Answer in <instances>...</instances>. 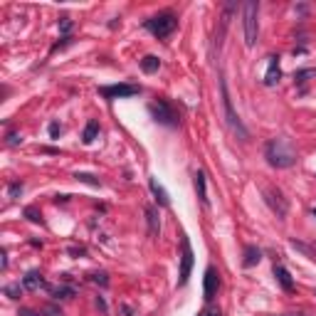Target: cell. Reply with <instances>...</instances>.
<instances>
[{"instance_id":"1","label":"cell","mask_w":316,"mask_h":316,"mask_svg":"<svg viewBox=\"0 0 316 316\" xmlns=\"http://www.w3.org/2000/svg\"><path fill=\"white\" fill-rule=\"evenodd\" d=\"M264 158L274 168H289V166L296 163V151L286 138H272L264 146Z\"/></svg>"},{"instance_id":"2","label":"cell","mask_w":316,"mask_h":316,"mask_svg":"<svg viewBox=\"0 0 316 316\" xmlns=\"http://www.w3.org/2000/svg\"><path fill=\"white\" fill-rule=\"evenodd\" d=\"M257 15H259V3L250 0V3L242 5V25H245V45H247V47H254L257 35H259Z\"/></svg>"},{"instance_id":"3","label":"cell","mask_w":316,"mask_h":316,"mask_svg":"<svg viewBox=\"0 0 316 316\" xmlns=\"http://www.w3.org/2000/svg\"><path fill=\"white\" fill-rule=\"evenodd\" d=\"M176 28H178V18H176L173 13H161V15H156V18L146 20V30H148L151 35H156L158 40H163V37L173 35Z\"/></svg>"},{"instance_id":"4","label":"cell","mask_w":316,"mask_h":316,"mask_svg":"<svg viewBox=\"0 0 316 316\" xmlns=\"http://www.w3.org/2000/svg\"><path fill=\"white\" fill-rule=\"evenodd\" d=\"M220 89H222V106H225V116H227V124H230L232 133H237V136H240V141H247V138H250V131L245 128V124L240 121V116H237V114H235V109H232V99H230V92H227V82H225V79L220 82Z\"/></svg>"},{"instance_id":"5","label":"cell","mask_w":316,"mask_h":316,"mask_svg":"<svg viewBox=\"0 0 316 316\" xmlns=\"http://www.w3.org/2000/svg\"><path fill=\"white\" fill-rule=\"evenodd\" d=\"M148 111H151V116L158 121V124H163V126H178V114H176V109L166 101V99H158V101H153L151 106H148Z\"/></svg>"},{"instance_id":"6","label":"cell","mask_w":316,"mask_h":316,"mask_svg":"<svg viewBox=\"0 0 316 316\" xmlns=\"http://www.w3.org/2000/svg\"><path fill=\"white\" fill-rule=\"evenodd\" d=\"M99 94L106 99H126V96L141 94V87L138 84H111V87H101Z\"/></svg>"},{"instance_id":"7","label":"cell","mask_w":316,"mask_h":316,"mask_svg":"<svg viewBox=\"0 0 316 316\" xmlns=\"http://www.w3.org/2000/svg\"><path fill=\"white\" fill-rule=\"evenodd\" d=\"M264 200H267V205L277 213V218H286V213H289V203H286V198L282 195V190H277V188H267V190H264Z\"/></svg>"},{"instance_id":"8","label":"cell","mask_w":316,"mask_h":316,"mask_svg":"<svg viewBox=\"0 0 316 316\" xmlns=\"http://www.w3.org/2000/svg\"><path fill=\"white\" fill-rule=\"evenodd\" d=\"M181 247H183V254H181V279H178V284L183 286V284H188L190 269H193V250H190V240L186 235L181 240Z\"/></svg>"},{"instance_id":"9","label":"cell","mask_w":316,"mask_h":316,"mask_svg":"<svg viewBox=\"0 0 316 316\" xmlns=\"http://www.w3.org/2000/svg\"><path fill=\"white\" fill-rule=\"evenodd\" d=\"M218 286H220V274H218L215 267H208L205 269V279H203V296H205V301H210L218 294Z\"/></svg>"},{"instance_id":"10","label":"cell","mask_w":316,"mask_h":316,"mask_svg":"<svg viewBox=\"0 0 316 316\" xmlns=\"http://www.w3.org/2000/svg\"><path fill=\"white\" fill-rule=\"evenodd\" d=\"M148 188H151V193H153V198H156V203L161 205V208H168L171 205V198H168V193H166V188L158 183L156 178H151L148 181Z\"/></svg>"},{"instance_id":"11","label":"cell","mask_w":316,"mask_h":316,"mask_svg":"<svg viewBox=\"0 0 316 316\" xmlns=\"http://www.w3.org/2000/svg\"><path fill=\"white\" fill-rule=\"evenodd\" d=\"M279 57H269V64H267V74H264V84L267 87H277L279 84Z\"/></svg>"},{"instance_id":"12","label":"cell","mask_w":316,"mask_h":316,"mask_svg":"<svg viewBox=\"0 0 316 316\" xmlns=\"http://www.w3.org/2000/svg\"><path fill=\"white\" fill-rule=\"evenodd\" d=\"M274 277H277V282H279V286L284 289V291H291L294 289V282H291V274L284 269V267H279V264H274Z\"/></svg>"},{"instance_id":"13","label":"cell","mask_w":316,"mask_h":316,"mask_svg":"<svg viewBox=\"0 0 316 316\" xmlns=\"http://www.w3.org/2000/svg\"><path fill=\"white\" fill-rule=\"evenodd\" d=\"M23 286L30 289V291H37L40 286H45V279H42L40 272H28V274L23 277Z\"/></svg>"},{"instance_id":"14","label":"cell","mask_w":316,"mask_h":316,"mask_svg":"<svg viewBox=\"0 0 316 316\" xmlns=\"http://www.w3.org/2000/svg\"><path fill=\"white\" fill-rule=\"evenodd\" d=\"M146 218H148V235H158V230H161V220H158V210L153 205L146 208Z\"/></svg>"},{"instance_id":"15","label":"cell","mask_w":316,"mask_h":316,"mask_svg":"<svg viewBox=\"0 0 316 316\" xmlns=\"http://www.w3.org/2000/svg\"><path fill=\"white\" fill-rule=\"evenodd\" d=\"M158 67H161V60H158L156 55H146V57L141 60V69H143L146 74H153V72H158Z\"/></svg>"},{"instance_id":"16","label":"cell","mask_w":316,"mask_h":316,"mask_svg":"<svg viewBox=\"0 0 316 316\" xmlns=\"http://www.w3.org/2000/svg\"><path fill=\"white\" fill-rule=\"evenodd\" d=\"M195 190H198L200 203H203V205H208V190H205V173H203V171H198V173H195Z\"/></svg>"},{"instance_id":"17","label":"cell","mask_w":316,"mask_h":316,"mask_svg":"<svg viewBox=\"0 0 316 316\" xmlns=\"http://www.w3.org/2000/svg\"><path fill=\"white\" fill-rule=\"evenodd\" d=\"M259 259H262V252H259L257 247H252V245H250V247H245V259H242V264H245V267H254Z\"/></svg>"},{"instance_id":"18","label":"cell","mask_w":316,"mask_h":316,"mask_svg":"<svg viewBox=\"0 0 316 316\" xmlns=\"http://www.w3.org/2000/svg\"><path fill=\"white\" fill-rule=\"evenodd\" d=\"M52 291V296L60 301V299H72L74 294H77V289L74 286H69V284H60V286H55V289H50Z\"/></svg>"},{"instance_id":"19","label":"cell","mask_w":316,"mask_h":316,"mask_svg":"<svg viewBox=\"0 0 316 316\" xmlns=\"http://www.w3.org/2000/svg\"><path fill=\"white\" fill-rule=\"evenodd\" d=\"M96 136H99V124H96V121L92 119V121H89V124L84 126L82 141H84V143H94V138H96Z\"/></svg>"},{"instance_id":"20","label":"cell","mask_w":316,"mask_h":316,"mask_svg":"<svg viewBox=\"0 0 316 316\" xmlns=\"http://www.w3.org/2000/svg\"><path fill=\"white\" fill-rule=\"evenodd\" d=\"M291 247H294V250H299V252H304L309 259H314V262H316V247H314V245H306V242H296V240H291Z\"/></svg>"},{"instance_id":"21","label":"cell","mask_w":316,"mask_h":316,"mask_svg":"<svg viewBox=\"0 0 316 316\" xmlns=\"http://www.w3.org/2000/svg\"><path fill=\"white\" fill-rule=\"evenodd\" d=\"M309 79H316V69H299V72L294 74V82L301 84V87H304Z\"/></svg>"},{"instance_id":"22","label":"cell","mask_w":316,"mask_h":316,"mask_svg":"<svg viewBox=\"0 0 316 316\" xmlns=\"http://www.w3.org/2000/svg\"><path fill=\"white\" fill-rule=\"evenodd\" d=\"M74 178H77V181H82V183H87V186L99 188V178H94V176H89V173H74Z\"/></svg>"},{"instance_id":"23","label":"cell","mask_w":316,"mask_h":316,"mask_svg":"<svg viewBox=\"0 0 316 316\" xmlns=\"http://www.w3.org/2000/svg\"><path fill=\"white\" fill-rule=\"evenodd\" d=\"M69 30H72V20L64 15V18H60V32L64 35V37H69Z\"/></svg>"},{"instance_id":"24","label":"cell","mask_w":316,"mask_h":316,"mask_svg":"<svg viewBox=\"0 0 316 316\" xmlns=\"http://www.w3.org/2000/svg\"><path fill=\"white\" fill-rule=\"evenodd\" d=\"M25 218L30 222H42V215L37 213V208H25Z\"/></svg>"},{"instance_id":"25","label":"cell","mask_w":316,"mask_h":316,"mask_svg":"<svg viewBox=\"0 0 316 316\" xmlns=\"http://www.w3.org/2000/svg\"><path fill=\"white\" fill-rule=\"evenodd\" d=\"M5 294H8L10 299H20L23 289H20V284H10V286H5Z\"/></svg>"},{"instance_id":"26","label":"cell","mask_w":316,"mask_h":316,"mask_svg":"<svg viewBox=\"0 0 316 316\" xmlns=\"http://www.w3.org/2000/svg\"><path fill=\"white\" fill-rule=\"evenodd\" d=\"M23 193V183H10V188H8V195L10 198H18Z\"/></svg>"},{"instance_id":"27","label":"cell","mask_w":316,"mask_h":316,"mask_svg":"<svg viewBox=\"0 0 316 316\" xmlns=\"http://www.w3.org/2000/svg\"><path fill=\"white\" fill-rule=\"evenodd\" d=\"M92 282H96V284H101V286H106V284H109V279H106V274H104V272L92 274Z\"/></svg>"},{"instance_id":"28","label":"cell","mask_w":316,"mask_h":316,"mask_svg":"<svg viewBox=\"0 0 316 316\" xmlns=\"http://www.w3.org/2000/svg\"><path fill=\"white\" fill-rule=\"evenodd\" d=\"M20 141H23V136H20V133H15V131H10V133H8V146H18Z\"/></svg>"},{"instance_id":"29","label":"cell","mask_w":316,"mask_h":316,"mask_svg":"<svg viewBox=\"0 0 316 316\" xmlns=\"http://www.w3.org/2000/svg\"><path fill=\"white\" fill-rule=\"evenodd\" d=\"M45 314H47V316H64V314H62V309H57L55 304H50V306L45 309Z\"/></svg>"},{"instance_id":"30","label":"cell","mask_w":316,"mask_h":316,"mask_svg":"<svg viewBox=\"0 0 316 316\" xmlns=\"http://www.w3.org/2000/svg\"><path fill=\"white\" fill-rule=\"evenodd\" d=\"M69 42H72V37H62V42H57V45L52 47V52H57V50H62V47H67Z\"/></svg>"},{"instance_id":"31","label":"cell","mask_w":316,"mask_h":316,"mask_svg":"<svg viewBox=\"0 0 316 316\" xmlns=\"http://www.w3.org/2000/svg\"><path fill=\"white\" fill-rule=\"evenodd\" d=\"M50 136H52V138H57V136H60V124H57V121H52V124H50Z\"/></svg>"},{"instance_id":"32","label":"cell","mask_w":316,"mask_h":316,"mask_svg":"<svg viewBox=\"0 0 316 316\" xmlns=\"http://www.w3.org/2000/svg\"><path fill=\"white\" fill-rule=\"evenodd\" d=\"M20 316H40V314L32 311V309H20Z\"/></svg>"},{"instance_id":"33","label":"cell","mask_w":316,"mask_h":316,"mask_svg":"<svg viewBox=\"0 0 316 316\" xmlns=\"http://www.w3.org/2000/svg\"><path fill=\"white\" fill-rule=\"evenodd\" d=\"M69 254H84V247H69Z\"/></svg>"},{"instance_id":"34","label":"cell","mask_w":316,"mask_h":316,"mask_svg":"<svg viewBox=\"0 0 316 316\" xmlns=\"http://www.w3.org/2000/svg\"><path fill=\"white\" fill-rule=\"evenodd\" d=\"M96 306H99V309H101V311H106V304H104V299H101V296H99V299H96Z\"/></svg>"},{"instance_id":"35","label":"cell","mask_w":316,"mask_h":316,"mask_svg":"<svg viewBox=\"0 0 316 316\" xmlns=\"http://www.w3.org/2000/svg\"><path fill=\"white\" fill-rule=\"evenodd\" d=\"M0 267H3V269H8V254L3 252V262H0Z\"/></svg>"},{"instance_id":"36","label":"cell","mask_w":316,"mask_h":316,"mask_svg":"<svg viewBox=\"0 0 316 316\" xmlns=\"http://www.w3.org/2000/svg\"><path fill=\"white\" fill-rule=\"evenodd\" d=\"M314 218H316V208H314Z\"/></svg>"},{"instance_id":"37","label":"cell","mask_w":316,"mask_h":316,"mask_svg":"<svg viewBox=\"0 0 316 316\" xmlns=\"http://www.w3.org/2000/svg\"><path fill=\"white\" fill-rule=\"evenodd\" d=\"M314 296H316V289H314Z\"/></svg>"}]
</instances>
